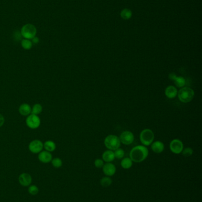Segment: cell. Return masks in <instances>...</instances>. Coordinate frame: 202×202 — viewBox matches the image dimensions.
<instances>
[{"mask_svg": "<svg viewBox=\"0 0 202 202\" xmlns=\"http://www.w3.org/2000/svg\"><path fill=\"white\" fill-rule=\"evenodd\" d=\"M149 151L144 145H137L130 152L129 158L133 162L141 163L145 160L148 156Z\"/></svg>", "mask_w": 202, "mask_h": 202, "instance_id": "6da1fadb", "label": "cell"}, {"mask_svg": "<svg viewBox=\"0 0 202 202\" xmlns=\"http://www.w3.org/2000/svg\"><path fill=\"white\" fill-rule=\"evenodd\" d=\"M178 97L180 101L184 103H188L192 101L194 96V91L188 87H184L178 92Z\"/></svg>", "mask_w": 202, "mask_h": 202, "instance_id": "7a4b0ae2", "label": "cell"}, {"mask_svg": "<svg viewBox=\"0 0 202 202\" xmlns=\"http://www.w3.org/2000/svg\"><path fill=\"white\" fill-rule=\"evenodd\" d=\"M120 143L119 138L114 135H109L104 140V145L109 150H116L119 148Z\"/></svg>", "mask_w": 202, "mask_h": 202, "instance_id": "3957f363", "label": "cell"}, {"mask_svg": "<svg viewBox=\"0 0 202 202\" xmlns=\"http://www.w3.org/2000/svg\"><path fill=\"white\" fill-rule=\"evenodd\" d=\"M20 33L21 36L24 39L31 40L36 36V28L31 24H26L22 27Z\"/></svg>", "mask_w": 202, "mask_h": 202, "instance_id": "277c9868", "label": "cell"}, {"mask_svg": "<svg viewBox=\"0 0 202 202\" xmlns=\"http://www.w3.org/2000/svg\"><path fill=\"white\" fill-rule=\"evenodd\" d=\"M154 137V134L150 129H145L140 132V142L145 146L150 145L153 142Z\"/></svg>", "mask_w": 202, "mask_h": 202, "instance_id": "5b68a950", "label": "cell"}, {"mask_svg": "<svg viewBox=\"0 0 202 202\" xmlns=\"http://www.w3.org/2000/svg\"><path fill=\"white\" fill-rule=\"evenodd\" d=\"M26 125L31 130H36L41 124V121L39 117L36 115L30 114L26 119Z\"/></svg>", "mask_w": 202, "mask_h": 202, "instance_id": "8992f818", "label": "cell"}, {"mask_svg": "<svg viewBox=\"0 0 202 202\" xmlns=\"http://www.w3.org/2000/svg\"><path fill=\"white\" fill-rule=\"evenodd\" d=\"M43 149V143L41 140H33L29 144V150L33 154H39Z\"/></svg>", "mask_w": 202, "mask_h": 202, "instance_id": "52a82bcc", "label": "cell"}, {"mask_svg": "<svg viewBox=\"0 0 202 202\" xmlns=\"http://www.w3.org/2000/svg\"><path fill=\"white\" fill-rule=\"evenodd\" d=\"M170 148L171 152L176 154H179L182 153V151L184 148V145L180 140L174 139L172 140L170 144Z\"/></svg>", "mask_w": 202, "mask_h": 202, "instance_id": "ba28073f", "label": "cell"}, {"mask_svg": "<svg viewBox=\"0 0 202 202\" xmlns=\"http://www.w3.org/2000/svg\"><path fill=\"white\" fill-rule=\"evenodd\" d=\"M119 139L120 142L124 145H130L134 141V135L130 131H126L120 134Z\"/></svg>", "mask_w": 202, "mask_h": 202, "instance_id": "9c48e42d", "label": "cell"}, {"mask_svg": "<svg viewBox=\"0 0 202 202\" xmlns=\"http://www.w3.org/2000/svg\"><path fill=\"white\" fill-rule=\"evenodd\" d=\"M18 180L21 186L28 187L32 183V177L30 174L27 173H23L19 175Z\"/></svg>", "mask_w": 202, "mask_h": 202, "instance_id": "30bf717a", "label": "cell"}, {"mask_svg": "<svg viewBox=\"0 0 202 202\" xmlns=\"http://www.w3.org/2000/svg\"><path fill=\"white\" fill-rule=\"evenodd\" d=\"M52 157L51 153L46 150H42L38 154V160L42 163L47 164L51 163L52 161Z\"/></svg>", "mask_w": 202, "mask_h": 202, "instance_id": "8fae6325", "label": "cell"}, {"mask_svg": "<svg viewBox=\"0 0 202 202\" xmlns=\"http://www.w3.org/2000/svg\"><path fill=\"white\" fill-rule=\"evenodd\" d=\"M102 168H103L104 174L106 176H114L116 172V166L111 163H107L106 164H104L103 167Z\"/></svg>", "mask_w": 202, "mask_h": 202, "instance_id": "7c38bea8", "label": "cell"}, {"mask_svg": "<svg viewBox=\"0 0 202 202\" xmlns=\"http://www.w3.org/2000/svg\"><path fill=\"white\" fill-rule=\"evenodd\" d=\"M31 107L29 104L24 103L20 105L19 108V112L21 115L27 117L31 114Z\"/></svg>", "mask_w": 202, "mask_h": 202, "instance_id": "4fadbf2b", "label": "cell"}, {"mask_svg": "<svg viewBox=\"0 0 202 202\" xmlns=\"http://www.w3.org/2000/svg\"><path fill=\"white\" fill-rule=\"evenodd\" d=\"M152 150L156 154H160L164 150V144L160 141H156L151 144Z\"/></svg>", "mask_w": 202, "mask_h": 202, "instance_id": "5bb4252c", "label": "cell"}, {"mask_svg": "<svg viewBox=\"0 0 202 202\" xmlns=\"http://www.w3.org/2000/svg\"><path fill=\"white\" fill-rule=\"evenodd\" d=\"M165 93L167 97L169 99L176 98L178 94L177 89L174 86H168L165 91Z\"/></svg>", "mask_w": 202, "mask_h": 202, "instance_id": "9a60e30c", "label": "cell"}, {"mask_svg": "<svg viewBox=\"0 0 202 202\" xmlns=\"http://www.w3.org/2000/svg\"><path fill=\"white\" fill-rule=\"evenodd\" d=\"M103 160L106 163H111L115 158L114 152L112 150H107L104 151L102 155Z\"/></svg>", "mask_w": 202, "mask_h": 202, "instance_id": "2e32d148", "label": "cell"}, {"mask_svg": "<svg viewBox=\"0 0 202 202\" xmlns=\"http://www.w3.org/2000/svg\"><path fill=\"white\" fill-rule=\"evenodd\" d=\"M43 148L45 150L52 153L56 150L57 145L55 142L52 140H47L43 143Z\"/></svg>", "mask_w": 202, "mask_h": 202, "instance_id": "e0dca14e", "label": "cell"}, {"mask_svg": "<svg viewBox=\"0 0 202 202\" xmlns=\"http://www.w3.org/2000/svg\"><path fill=\"white\" fill-rule=\"evenodd\" d=\"M21 46L23 49L29 50H30L32 48L33 43L31 42V40L23 39L21 41Z\"/></svg>", "mask_w": 202, "mask_h": 202, "instance_id": "ac0fdd59", "label": "cell"}, {"mask_svg": "<svg viewBox=\"0 0 202 202\" xmlns=\"http://www.w3.org/2000/svg\"><path fill=\"white\" fill-rule=\"evenodd\" d=\"M133 165V161L130 158H124L121 161V166L124 169H129Z\"/></svg>", "mask_w": 202, "mask_h": 202, "instance_id": "d6986e66", "label": "cell"}, {"mask_svg": "<svg viewBox=\"0 0 202 202\" xmlns=\"http://www.w3.org/2000/svg\"><path fill=\"white\" fill-rule=\"evenodd\" d=\"M43 111V106L41 104H35L31 108V114L38 115Z\"/></svg>", "mask_w": 202, "mask_h": 202, "instance_id": "ffe728a7", "label": "cell"}, {"mask_svg": "<svg viewBox=\"0 0 202 202\" xmlns=\"http://www.w3.org/2000/svg\"><path fill=\"white\" fill-rule=\"evenodd\" d=\"M112 180L110 177L106 176L103 177L100 180V184L101 186L103 187H108L111 186L112 184Z\"/></svg>", "mask_w": 202, "mask_h": 202, "instance_id": "44dd1931", "label": "cell"}, {"mask_svg": "<svg viewBox=\"0 0 202 202\" xmlns=\"http://www.w3.org/2000/svg\"><path fill=\"white\" fill-rule=\"evenodd\" d=\"M120 16L124 20H129L132 16V11L129 9H123L120 13Z\"/></svg>", "mask_w": 202, "mask_h": 202, "instance_id": "7402d4cb", "label": "cell"}, {"mask_svg": "<svg viewBox=\"0 0 202 202\" xmlns=\"http://www.w3.org/2000/svg\"><path fill=\"white\" fill-rule=\"evenodd\" d=\"M177 87L182 88L186 85V80L182 76H177L174 80Z\"/></svg>", "mask_w": 202, "mask_h": 202, "instance_id": "603a6c76", "label": "cell"}, {"mask_svg": "<svg viewBox=\"0 0 202 202\" xmlns=\"http://www.w3.org/2000/svg\"><path fill=\"white\" fill-rule=\"evenodd\" d=\"M27 190H28L29 193L33 196L37 195L39 192V187L34 184H30L29 186H28Z\"/></svg>", "mask_w": 202, "mask_h": 202, "instance_id": "cb8c5ba5", "label": "cell"}, {"mask_svg": "<svg viewBox=\"0 0 202 202\" xmlns=\"http://www.w3.org/2000/svg\"><path fill=\"white\" fill-rule=\"evenodd\" d=\"M52 163V165L53 167L56 168H59L60 167H61L63 164V162L62 160L58 157H56V158H52V161L51 162Z\"/></svg>", "mask_w": 202, "mask_h": 202, "instance_id": "d4e9b609", "label": "cell"}, {"mask_svg": "<svg viewBox=\"0 0 202 202\" xmlns=\"http://www.w3.org/2000/svg\"><path fill=\"white\" fill-rule=\"evenodd\" d=\"M114 154L115 158H116L117 159H122L123 158L124 156V151L119 148L118 149H117L116 150H115Z\"/></svg>", "mask_w": 202, "mask_h": 202, "instance_id": "484cf974", "label": "cell"}, {"mask_svg": "<svg viewBox=\"0 0 202 202\" xmlns=\"http://www.w3.org/2000/svg\"><path fill=\"white\" fill-rule=\"evenodd\" d=\"M182 153L183 156H184L186 157H188L192 156L193 153V151L191 148L187 147V148H186L185 149H183Z\"/></svg>", "mask_w": 202, "mask_h": 202, "instance_id": "4316f807", "label": "cell"}, {"mask_svg": "<svg viewBox=\"0 0 202 202\" xmlns=\"http://www.w3.org/2000/svg\"><path fill=\"white\" fill-rule=\"evenodd\" d=\"M104 161L101 159H96L94 161V166L96 168H102L104 166Z\"/></svg>", "mask_w": 202, "mask_h": 202, "instance_id": "83f0119b", "label": "cell"}, {"mask_svg": "<svg viewBox=\"0 0 202 202\" xmlns=\"http://www.w3.org/2000/svg\"><path fill=\"white\" fill-rule=\"evenodd\" d=\"M4 122H5L4 117L2 114H0V127H1L4 124Z\"/></svg>", "mask_w": 202, "mask_h": 202, "instance_id": "f1b7e54d", "label": "cell"}, {"mask_svg": "<svg viewBox=\"0 0 202 202\" xmlns=\"http://www.w3.org/2000/svg\"><path fill=\"white\" fill-rule=\"evenodd\" d=\"M177 76L176 74L174 73H171L170 75H169V79L171 80H174V79L176 78Z\"/></svg>", "mask_w": 202, "mask_h": 202, "instance_id": "f546056e", "label": "cell"}, {"mask_svg": "<svg viewBox=\"0 0 202 202\" xmlns=\"http://www.w3.org/2000/svg\"><path fill=\"white\" fill-rule=\"evenodd\" d=\"M31 41L32 42V43H33V44H36L37 43H39V39L37 37L35 36L34 38H33L31 39Z\"/></svg>", "mask_w": 202, "mask_h": 202, "instance_id": "4dcf8cb0", "label": "cell"}]
</instances>
